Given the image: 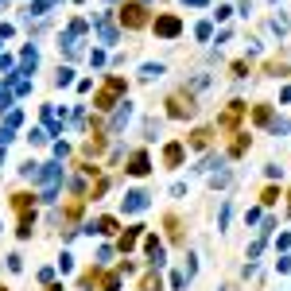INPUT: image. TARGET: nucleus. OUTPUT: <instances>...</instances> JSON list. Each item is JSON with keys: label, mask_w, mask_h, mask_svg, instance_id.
Masks as SVG:
<instances>
[{"label": "nucleus", "mask_w": 291, "mask_h": 291, "mask_svg": "<svg viewBox=\"0 0 291 291\" xmlns=\"http://www.w3.org/2000/svg\"><path fill=\"white\" fill-rule=\"evenodd\" d=\"M124 94V78H109L101 90H97V97H94V105L97 109H113L117 105V97Z\"/></svg>", "instance_id": "obj_1"}, {"label": "nucleus", "mask_w": 291, "mask_h": 291, "mask_svg": "<svg viewBox=\"0 0 291 291\" xmlns=\"http://www.w3.org/2000/svg\"><path fill=\"white\" fill-rule=\"evenodd\" d=\"M121 24H124V27H144L147 24L144 4H124V8H121Z\"/></svg>", "instance_id": "obj_2"}, {"label": "nucleus", "mask_w": 291, "mask_h": 291, "mask_svg": "<svg viewBox=\"0 0 291 291\" xmlns=\"http://www.w3.org/2000/svg\"><path fill=\"white\" fill-rule=\"evenodd\" d=\"M171 117H194V97L191 94H175L171 97Z\"/></svg>", "instance_id": "obj_3"}, {"label": "nucleus", "mask_w": 291, "mask_h": 291, "mask_svg": "<svg viewBox=\"0 0 291 291\" xmlns=\"http://www.w3.org/2000/svg\"><path fill=\"white\" fill-rule=\"evenodd\" d=\"M179 27H183V24H179L175 16H159V20H155V35H163V39H175Z\"/></svg>", "instance_id": "obj_4"}, {"label": "nucleus", "mask_w": 291, "mask_h": 291, "mask_svg": "<svg viewBox=\"0 0 291 291\" xmlns=\"http://www.w3.org/2000/svg\"><path fill=\"white\" fill-rule=\"evenodd\" d=\"M94 24H97V31H101V43H117L121 35H117V27H113V20L101 12V16H94Z\"/></svg>", "instance_id": "obj_5"}, {"label": "nucleus", "mask_w": 291, "mask_h": 291, "mask_svg": "<svg viewBox=\"0 0 291 291\" xmlns=\"http://www.w3.org/2000/svg\"><path fill=\"white\" fill-rule=\"evenodd\" d=\"M241 113H244V101H229V109L221 113V121H218V128H233Z\"/></svg>", "instance_id": "obj_6"}, {"label": "nucleus", "mask_w": 291, "mask_h": 291, "mask_svg": "<svg viewBox=\"0 0 291 291\" xmlns=\"http://www.w3.org/2000/svg\"><path fill=\"white\" fill-rule=\"evenodd\" d=\"M144 206H147V194L144 191H128V194H124V214H140Z\"/></svg>", "instance_id": "obj_7"}, {"label": "nucleus", "mask_w": 291, "mask_h": 291, "mask_svg": "<svg viewBox=\"0 0 291 291\" xmlns=\"http://www.w3.org/2000/svg\"><path fill=\"white\" fill-rule=\"evenodd\" d=\"M86 233H105V237H109V233H117V221H113V218H97Z\"/></svg>", "instance_id": "obj_8"}, {"label": "nucleus", "mask_w": 291, "mask_h": 291, "mask_svg": "<svg viewBox=\"0 0 291 291\" xmlns=\"http://www.w3.org/2000/svg\"><path fill=\"white\" fill-rule=\"evenodd\" d=\"M144 248H147V260H151V264L159 268V264H163V244L155 241V237H147V244H144Z\"/></svg>", "instance_id": "obj_9"}, {"label": "nucleus", "mask_w": 291, "mask_h": 291, "mask_svg": "<svg viewBox=\"0 0 291 291\" xmlns=\"http://www.w3.org/2000/svg\"><path fill=\"white\" fill-rule=\"evenodd\" d=\"M128 171H132V175H147V171H151V163H147V155H144V151H136V155H132Z\"/></svg>", "instance_id": "obj_10"}, {"label": "nucleus", "mask_w": 291, "mask_h": 291, "mask_svg": "<svg viewBox=\"0 0 291 291\" xmlns=\"http://www.w3.org/2000/svg\"><path fill=\"white\" fill-rule=\"evenodd\" d=\"M47 0H31V4H27V8H24V16H27V20H31V16H35V20H39V16H47Z\"/></svg>", "instance_id": "obj_11"}, {"label": "nucleus", "mask_w": 291, "mask_h": 291, "mask_svg": "<svg viewBox=\"0 0 291 291\" xmlns=\"http://www.w3.org/2000/svg\"><path fill=\"white\" fill-rule=\"evenodd\" d=\"M163 74H167V70H163L159 62H147L144 70H140V78H144V82H155V78H163Z\"/></svg>", "instance_id": "obj_12"}, {"label": "nucleus", "mask_w": 291, "mask_h": 291, "mask_svg": "<svg viewBox=\"0 0 291 291\" xmlns=\"http://www.w3.org/2000/svg\"><path fill=\"white\" fill-rule=\"evenodd\" d=\"M163 159H167L171 167H179V163H183V144H167V151H163Z\"/></svg>", "instance_id": "obj_13"}, {"label": "nucleus", "mask_w": 291, "mask_h": 291, "mask_svg": "<svg viewBox=\"0 0 291 291\" xmlns=\"http://www.w3.org/2000/svg\"><path fill=\"white\" fill-rule=\"evenodd\" d=\"M140 229H144V225H132V229H128V233L121 237V248H124V252H128V248L136 244V237H140Z\"/></svg>", "instance_id": "obj_14"}, {"label": "nucleus", "mask_w": 291, "mask_h": 291, "mask_svg": "<svg viewBox=\"0 0 291 291\" xmlns=\"http://www.w3.org/2000/svg\"><path fill=\"white\" fill-rule=\"evenodd\" d=\"M74 82V70L70 66H58V74H54V86H70Z\"/></svg>", "instance_id": "obj_15"}, {"label": "nucleus", "mask_w": 291, "mask_h": 291, "mask_svg": "<svg viewBox=\"0 0 291 291\" xmlns=\"http://www.w3.org/2000/svg\"><path fill=\"white\" fill-rule=\"evenodd\" d=\"M128 117H132V109H128V105L121 101V109H117V117H113V132H117V128H121V124H124Z\"/></svg>", "instance_id": "obj_16"}, {"label": "nucleus", "mask_w": 291, "mask_h": 291, "mask_svg": "<svg viewBox=\"0 0 291 291\" xmlns=\"http://www.w3.org/2000/svg\"><path fill=\"white\" fill-rule=\"evenodd\" d=\"M214 167H225V159H221V155H206V159L198 163V171H214Z\"/></svg>", "instance_id": "obj_17"}, {"label": "nucleus", "mask_w": 291, "mask_h": 291, "mask_svg": "<svg viewBox=\"0 0 291 291\" xmlns=\"http://www.w3.org/2000/svg\"><path fill=\"white\" fill-rule=\"evenodd\" d=\"M31 229H35V218L31 214H20V237H31Z\"/></svg>", "instance_id": "obj_18"}, {"label": "nucleus", "mask_w": 291, "mask_h": 291, "mask_svg": "<svg viewBox=\"0 0 291 291\" xmlns=\"http://www.w3.org/2000/svg\"><path fill=\"white\" fill-rule=\"evenodd\" d=\"M210 136H214L210 128H198V132L191 136V144H194V147H206V144H210Z\"/></svg>", "instance_id": "obj_19"}, {"label": "nucleus", "mask_w": 291, "mask_h": 291, "mask_svg": "<svg viewBox=\"0 0 291 291\" xmlns=\"http://www.w3.org/2000/svg\"><path fill=\"white\" fill-rule=\"evenodd\" d=\"M20 121H24V113H20V109H8V117H4V128H16Z\"/></svg>", "instance_id": "obj_20"}, {"label": "nucleus", "mask_w": 291, "mask_h": 291, "mask_svg": "<svg viewBox=\"0 0 291 291\" xmlns=\"http://www.w3.org/2000/svg\"><path fill=\"white\" fill-rule=\"evenodd\" d=\"M43 121H47V128H50V132H54V128H58V113H54V109H50V105H47V109H43Z\"/></svg>", "instance_id": "obj_21"}, {"label": "nucleus", "mask_w": 291, "mask_h": 291, "mask_svg": "<svg viewBox=\"0 0 291 291\" xmlns=\"http://www.w3.org/2000/svg\"><path fill=\"white\" fill-rule=\"evenodd\" d=\"M16 210L27 214V210H31V194H16Z\"/></svg>", "instance_id": "obj_22"}, {"label": "nucleus", "mask_w": 291, "mask_h": 291, "mask_svg": "<svg viewBox=\"0 0 291 291\" xmlns=\"http://www.w3.org/2000/svg\"><path fill=\"white\" fill-rule=\"evenodd\" d=\"M171 288H175V291L187 288V272H175V276H171Z\"/></svg>", "instance_id": "obj_23"}, {"label": "nucleus", "mask_w": 291, "mask_h": 291, "mask_svg": "<svg viewBox=\"0 0 291 291\" xmlns=\"http://www.w3.org/2000/svg\"><path fill=\"white\" fill-rule=\"evenodd\" d=\"M252 117H256V121H260V124H268V121H272V113H268V109H264V105H260V109H256V113H252Z\"/></svg>", "instance_id": "obj_24"}, {"label": "nucleus", "mask_w": 291, "mask_h": 291, "mask_svg": "<svg viewBox=\"0 0 291 291\" xmlns=\"http://www.w3.org/2000/svg\"><path fill=\"white\" fill-rule=\"evenodd\" d=\"M121 288V276H105V291H117Z\"/></svg>", "instance_id": "obj_25"}, {"label": "nucleus", "mask_w": 291, "mask_h": 291, "mask_svg": "<svg viewBox=\"0 0 291 291\" xmlns=\"http://www.w3.org/2000/svg\"><path fill=\"white\" fill-rule=\"evenodd\" d=\"M0 109H12V94H8L4 86H0Z\"/></svg>", "instance_id": "obj_26"}, {"label": "nucleus", "mask_w": 291, "mask_h": 291, "mask_svg": "<svg viewBox=\"0 0 291 291\" xmlns=\"http://www.w3.org/2000/svg\"><path fill=\"white\" fill-rule=\"evenodd\" d=\"M4 144H12V128H0V147Z\"/></svg>", "instance_id": "obj_27"}, {"label": "nucleus", "mask_w": 291, "mask_h": 291, "mask_svg": "<svg viewBox=\"0 0 291 291\" xmlns=\"http://www.w3.org/2000/svg\"><path fill=\"white\" fill-rule=\"evenodd\" d=\"M183 4H191V8H202V4H210V0H183Z\"/></svg>", "instance_id": "obj_28"}, {"label": "nucleus", "mask_w": 291, "mask_h": 291, "mask_svg": "<svg viewBox=\"0 0 291 291\" xmlns=\"http://www.w3.org/2000/svg\"><path fill=\"white\" fill-rule=\"evenodd\" d=\"M47 4H58V0H47Z\"/></svg>", "instance_id": "obj_29"}, {"label": "nucleus", "mask_w": 291, "mask_h": 291, "mask_svg": "<svg viewBox=\"0 0 291 291\" xmlns=\"http://www.w3.org/2000/svg\"><path fill=\"white\" fill-rule=\"evenodd\" d=\"M0 159H4V155H0Z\"/></svg>", "instance_id": "obj_30"}, {"label": "nucleus", "mask_w": 291, "mask_h": 291, "mask_svg": "<svg viewBox=\"0 0 291 291\" xmlns=\"http://www.w3.org/2000/svg\"><path fill=\"white\" fill-rule=\"evenodd\" d=\"M0 291H4V288H0Z\"/></svg>", "instance_id": "obj_31"}, {"label": "nucleus", "mask_w": 291, "mask_h": 291, "mask_svg": "<svg viewBox=\"0 0 291 291\" xmlns=\"http://www.w3.org/2000/svg\"><path fill=\"white\" fill-rule=\"evenodd\" d=\"M288 210H291V206H288Z\"/></svg>", "instance_id": "obj_32"}]
</instances>
